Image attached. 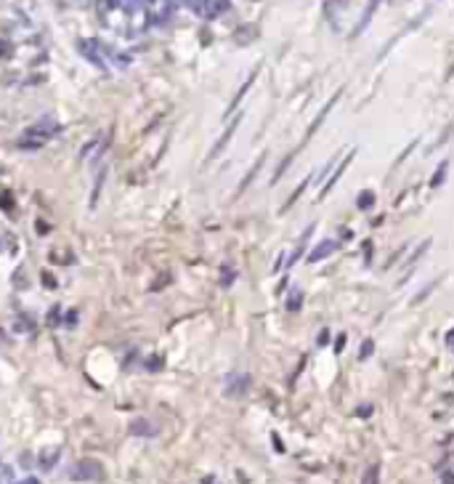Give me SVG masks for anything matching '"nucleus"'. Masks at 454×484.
Wrapping results in <instances>:
<instances>
[{
    "mask_svg": "<svg viewBox=\"0 0 454 484\" xmlns=\"http://www.w3.org/2000/svg\"><path fill=\"white\" fill-rule=\"evenodd\" d=\"M101 476H104V466L98 460H90V457H85V460L75 463V466L69 468L72 482H98Z\"/></svg>",
    "mask_w": 454,
    "mask_h": 484,
    "instance_id": "f257e3e1",
    "label": "nucleus"
},
{
    "mask_svg": "<svg viewBox=\"0 0 454 484\" xmlns=\"http://www.w3.org/2000/svg\"><path fill=\"white\" fill-rule=\"evenodd\" d=\"M250 389H253V375L250 372H231V375H226V383H223V394L231 399L245 396Z\"/></svg>",
    "mask_w": 454,
    "mask_h": 484,
    "instance_id": "f03ea898",
    "label": "nucleus"
},
{
    "mask_svg": "<svg viewBox=\"0 0 454 484\" xmlns=\"http://www.w3.org/2000/svg\"><path fill=\"white\" fill-rule=\"evenodd\" d=\"M353 157H356V147H353V149H348V154H345V157H340V162H338V168L332 171V176L324 181V184H321V192H319V197H327V192H332V189H335V184H338V181L343 179V173L348 171V168H351Z\"/></svg>",
    "mask_w": 454,
    "mask_h": 484,
    "instance_id": "7ed1b4c3",
    "label": "nucleus"
},
{
    "mask_svg": "<svg viewBox=\"0 0 454 484\" xmlns=\"http://www.w3.org/2000/svg\"><path fill=\"white\" fill-rule=\"evenodd\" d=\"M340 96H343V88H340V91H335V93H332V99H330V101L324 104V107L319 109V115L313 117V122H311V125H308V130H306V139H303V144H306V141H311V136L316 133V130H319L321 125H324V120L330 117V112L335 109V104L340 101Z\"/></svg>",
    "mask_w": 454,
    "mask_h": 484,
    "instance_id": "20e7f679",
    "label": "nucleus"
},
{
    "mask_svg": "<svg viewBox=\"0 0 454 484\" xmlns=\"http://www.w3.org/2000/svg\"><path fill=\"white\" fill-rule=\"evenodd\" d=\"M242 117H245V115H236L234 120H231V122H228V125H226V130H223V136H221V139H218V141L213 144V149H210V154H207V162H213L215 157H221V152H223V149H226V144H228V141L234 139L236 128L242 125Z\"/></svg>",
    "mask_w": 454,
    "mask_h": 484,
    "instance_id": "39448f33",
    "label": "nucleus"
},
{
    "mask_svg": "<svg viewBox=\"0 0 454 484\" xmlns=\"http://www.w3.org/2000/svg\"><path fill=\"white\" fill-rule=\"evenodd\" d=\"M338 247H340V242L332 240V237H330V240H319L316 247H313V250L306 256V264H319V261L330 258L332 253H338Z\"/></svg>",
    "mask_w": 454,
    "mask_h": 484,
    "instance_id": "423d86ee",
    "label": "nucleus"
},
{
    "mask_svg": "<svg viewBox=\"0 0 454 484\" xmlns=\"http://www.w3.org/2000/svg\"><path fill=\"white\" fill-rule=\"evenodd\" d=\"M255 77H258V69H253V72H250V75L245 77V83H242V86H239V91H236V93H234V99H231V101H228V107H226V112H223V117H226V120H228V117H231V115L236 112V109H239V104H242V99H245V96L250 93V88H253V86H255Z\"/></svg>",
    "mask_w": 454,
    "mask_h": 484,
    "instance_id": "0eeeda50",
    "label": "nucleus"
},
{
    "mask_svg": "<svg viewBox=\"0 0 454 484\" xmlns=\"http://www.w3.org/2000/svg\"><path fill=\"white\" fill-rule=\"evenodd\" d=\"M77 48H80V54L88 59L90 64H96V67L104 69V59H101V54H104V48H107V45H101L98 40H80V43H77Z\"/></svg>",
    "mask_w": 454,
    "mask_h": 484,
    "instance_id": "6e6552de",
    "label": "nucleus"
},
{
    "mask_svg": "<svg viewBox=\"0 0 454 484\" xmlns=\"http://www.w3.org/2000/svg\"><path fill=\"white\" fill-rule=\"evenodd\" d=\"M128 431L133 436H157V431L160 428H157V423L149 421V418H136V421L128 426Z\"/></svg>",
    "mask_w": 454,
    "mask_h": 484,
    "instance_id": "1a4fd4ad",
    "label": "nucleus"
},
{
    "mask_svg": "<svg viewBox=\"0 0 454 484\" xmlns=\"http://www.w3.org/2000/svg\"><path fill=\"white\" fill-rule=\"evenodd\" d=\"M45 139H48V133H45L43 128H40V133H37V130H27V133L19 139V147L22 149H40L45 144Z\"/></svg>",
    "mask_w": 454,
    "mask_h": 484,
    "instance_id": "9d476101",
    "label": "nucleus"
},
{
    "mask_svg": "<svg viewBox=\"0 0 454 484\" xmlns=\"http://www.w3.org/2000/svg\"><path fill=\"white\" fill-rule=\"evenodd\" d=\"M311 181H313V176H306V179H303V181H300V184H298V186H295V189H292V194H289V200H287V202H284V205H282V208H279V211H282V213H287V211H289V208H292V205H295V202H298V200L303 197V192H306V189H308V186H311Z\"/></svg>",
    "mask_w": 454,
    "mask_h": 484,
    "instance_id": "9b49d317",
    "label": "nucleus"
},
{
    "mask_svg": "<svg viewBox=\"0 0 454 484\" xmlns=\"http://www.w3.org/2000/svg\"><path fill=\"white\" fill-rule=\"evenodd\" d=\"M263 162H266V154H260V157H258V160H255V162H253V168H250V171H247V176H245V179H242V184H239V186H236V197H239V194H242V192H245V189H247L250 184H253V181H255V176H258V173H260V168H263Z\"/></svg>",
    "mask_w": 454,
    "mask_h": 484,
    "instance_id": "f8f14e48",
    "label": "nucleus"
},
{
    "mask_svg": "<svg viewBox=\"0 0 454 484\" xmlns=\"http://www.w3.org/2000/svg\"><path fill=\"white\" fill-rule=\"evenodd\" d=\"M377 5H380V0H369L367 3V8H364V14H361V19H359V24H356V30H353V37H359L361 32L367 30V24L372 22V16H374V11H377Z\"/></svg>",
    "mask_w": 454,
    "mask_h": 484,
    "instance_id": "ddd939ff",
    "label": "nucleus"
},
{
    "mask_svg": "<svg viewBox=\"0 0 454 484\" xmlns=\"http://www.w3.org/2000/svg\"><path fill=\"white\" fill-rule=\"evenodd\" d=\"M226 11H228V0H205V14L202 16L215 19V16L226 14Z\"/></svg>",
    "mask_w": 454,
    "mask_h": 484,
    "instance_id": "4468645a",
    "label": "nucleus"
},
{
    "mask_svg": "<svg viewBox=\"0 0 454 484\" xmlns=\"http://www.w3.org/2000/svg\"><path fill=\"white\" fill-rule=\"evenodd\" d=\"M58 455H61V450H58V447H54V450H45V453H40V455H37V466H40L43 471H51V468L56 466Z\"/></svg>",
    "mask_w": 454,
    "mask_h": 484,
    "instance_id": "2eb2a0df",
    "label": "nucleus"
},
{
    "mask_svg": "<svg viewBox=\"0 0 454 484\" xmlns=\"http://www.w3.org/2000/svg\"><path fill=\"white\" fill-rule=\"evenodd\" d=\"M295 157H298V149H292V152H289V154L284 157V160H282L279 165H276V171H274V176H271V184H279L282 176H284V173L289 171V165L295 162Z\"/></svg>",
    "mask_w": 454,
    "mask_h": 484,
    "instance_id": "dca6fc26",
    "label": "nucleus"
},
{
    "mask_svg": "<svg viewBox=\"0 0 454 484\" xmlns=\"http://www.w3.org/2000/svg\"><path fill=\"white\" fill-rule=\"evenodd\" d=\"M255 37H258V27H253V24H245V27H239V30L234 32V40L242 43V45L253 43Z\"/></svg>",
    "mask_w": 454,
    "mask_h": 484,
    "instance_id": "f3484780",
    "label": "nucleus"
},
{
    "mask_svg": "<svg viewBox=\"0 0 454 484\" xmlns=\"http://www.w3.org/2000/svg\"><path fill=\"white\" fill-rule=\"evenodd\" d=\"M446 171H449V160H441V165L436 168V173L430 176V186L436 189V186H441L446 181Z\"/></svg>",
    "mask_w": 454,
    "mask_h": 484,
    "instance_id": "a211bd4d",
    "label": "nucleus"
},
{
    "mask_svg": "<svg viewBox=\"0 0 454 484\" xmlns=\"http://www.w3.org/2000/svg\"><path fill=\"white\" fill-rule=\"evenodd\" d=\"M430 245H433V240H423V242H420V245L412 250V256L406 258V264H409V266H414V264H417V261H420V258H423L425 253H427V247H430Z\"/></svg>",
    "mask_w": 454,
    "mask_h": 484,
    "instance_id": "6ab92c4d",
    "label": "nucleus"
},
{
    "mask_svg": "<svg viewBox=\"0 0 454 484\" xmlns=\"http://www.w3.org/2000/svg\"><path fill=\"white\" fill-rule=\"evenodd\" d=\"M361 484H380V466H377V463L367 466L364 476H361Z\"/></svg>",
    "mask_w": 454,
    "mask_h": 484,
    "instance_id": "aec40b11",
    "label": "nucleus"
},
{
    "mask_svg": "<svg viewBox=\"0 0 454 484\" xmlns=\"http://www.w3.org/2000/svg\"><path fill=\"white\" fill-rule=\"evenodd\" d=\"M436 287H438V279H433V282H427V285L423 287V290H420V293H417V296H414V298H412V306H420V303H423V301H425L427 296H430V293H433V290H436Z\"/></svg>",
    "mask_w": 454,
    "mask_h": 484,
    "instance_id": "412c9836",
    "label": "nucleus"
},
{
    "mask_svg": "<svg viewBox=\"0 0 454 484\" xmlns=\"http://www.w3.org/2000/svg\"><path fill=\"white\" fill-rule=\"evenodd\" d=\"M372 205H374V192H361L356 200V208L359 211H369Z\"/></svg>",
    "mask_w": 454,
    "mask_h": 484,
    "instance_id": "4be33fe9",
    "label": "nucleus"
},
{
    "mask_svg": "<svg viewBox=\"0 0 454 484\" xmlns=\"http://www.w3.org/2000/svg\"><path fill=\"white\" fill-rule=\"evenodd\" d=\"M300 303H303V293L300 290H292V293H289V298H287V311H298Z\"/></svg>",
    "mask_w": 454,
    "mask_h": 484,
    "instance_id": "5701e85b",
    "label": "nucleus"
},
{
    "mask_svg": "<svg viewBox=\"0 0 454 484\" xmlns=\"http://www.w3.org/2000/svg\"><path fill=\"white\" fill-rule=\"evenodd\" d=\"M338 162H340V157H332V160L327 162L324 168H321V173H319V176H316V179H313V181H324L327 176H332V171H335V168H338Z\"/></svg>",
    "mask_w": 454,
    "mask_h": 484,
    "instance_id": "b1692460",
    "label": "nucleus"
},
{
    "mask_svg": "<svg viewBox=\"0 0 454 484\" xmlns=\"http://www.w3.org/2000/svg\"><path fill=\"white\" fill-rule=\"evenodd\" d=\"M372 351H374V341L372 338H367V341H361V349H359V359L364 362L367 357H372Z\"/></svg>",
    "mask_w": 454,
    "mask_h": 484,
    "instance_id": "393cba45",
    "label": "nucleus"
},
{
    "mask_svg": "<svg viewBox=\"0 0 454 484\" xmlns=\"http://www.w3.org/2000/svg\"><path fill=\"white\" fill-rule=\"evenodd\" d=\"M58 317H61V306H54V309L48 311V325L51 328H58Z\"/></svg>",
    "mask_w": 454,
    "mask_h": 484,
    "instance_id": "a878e982",
    "label": "nucleus"
},
{
    "mask_svg": "<svg viewBox=\"0 0 454 484\" xmlns=\"http://www.w3.org/2000/svg\"><path fill=\"white\" fill-rule=\"evenodd\" d=\"M327 343H330V328H321L319 335H316V346H319V349H324Z\"/></svg>",
    "mask_w": 454,
    "mask_h": 484,
    "instance_id": "bb28decb",
    "label": "nucleus"
},
{
    "mask_svg": "<svg viewBox=\"0 0 454 484\" xmlns=\"http://www.w3.org/2000/svg\"><path fill=\"white\" fill-rule=\"evenodd\" d=\"M414 147H417V139H414V141L409 144V147H406V149H404V152H401V154H398V160H396V165H401V162H404V160H406V157H409V154L414 152Z\"/></svg>",
    "mask_w": 454,
    "mask_h": 484,
    "instance_id": "cd10ccee",
    "label": "nucleus"
},
{
    "mask_svg": "<svg viewBox=\"0 0 454 484\" xmlns=\"http://www.w3.org/2000/svg\"><path fill=\"white\" fill-rule=\"evenodd\" d=\"M372 413H374L372 404H359V407H356V415H359V418H369Z\"/></svg>",
    "mask_w": 454,
    "mask_h": 484,
    "instance_id": "c85d7f7f",
    "label": "nucleus"
},
{
    "mask_svg": "<svg viewBox=\"0 0 454 484\" xmlns=\"http://www.w3.org/2000/svg\"><path fill=\"white\" fill-rule=\"evenodd\" d=\"M146 367L151 370V372H157V370H162V359L160 357H151L149 362H146Z\"/></svg>",
    "mask_w": 454,
    "mask_h": 484,
    "instance_id": "c756f323",
    "label": "nucleus"
},
{
    "mask_svg": "<svg viewBox=\"0 0 454 484\" xmlns=\"http://www.w3.org/2000/svg\"><path fill=\"white\" fill-rule=\"evenodd\" d=\"M271 444H274L276 453H284V444H282V439H279V434H276V431L271 434Z\"/></svg>",
    "mask_w": 454,
    "mask_h": 484,
    "instance_id": "7c9ffc66",
    "label": "nucleus"
},
{
    "mask_svg": "<svg viewBox=\"0 0 454 484\" xmlns=\"http://www.w3.org/2000/svg\"><path fill=\"white\" fill-rule=\"evenodd\" d=\"M64 322H67V328H75V325H77V311H67Z\"/></svg>",
    "mask_w": 454,
    "mask_h": 484,
    "instance_id": "2f4dec72",
    "label": "nucleus"
},
{
    "mask_svg": "<svg viewBox=\"0 0 454 484\" xmlns=\"http://www.w3.org/2000/svg\"><path fill=\"white\" fill-rule=\"evenodd\" d=\"M231 279H234V272H226V274H223V277H221V285H231Z\"/></svg>",
    "mask_w": 454,
    "mask_h": 484,
    "instance_id": "473e14b6",
    "label": "nucleus"
},
{
    "mask_svg": "<svg viewBox=\"0 0 454 484\" xmlns=\"http://www.w3.org/2000/svg\"><path fill=\"white\" fill-rule=\"evenodd\" d=\"M43 279H45V287H56V279H54V277H51V274H48V272H45V274H43Z\"/></svg>",
    "mask_w": 454,
    "mask_h": 484,
    "instance_id": "72a5a7b5",
    "label": "nucleus"
},
{
    "mask_svg": "<svg viewBox=\"0 0 454 484\" xmlns=\"http://www.w3.org/2000/svg\"><path fill=\"white\" fill-rule=\"evenodd\" d=\"M343 346H345V335H338V343H335V351L340 354V351H343Z\"/></svg>",
    "mask_w": 454,
    "mask_h": 484,
    "instance_id": "f704fd0d",
    "label": "nucleus"
},
{
    "mask_svg": "<svg viewBox=\"0 0 454 484\" xmlns=\"http://www.w3.org/2000/svg\"><path fill=\"white\" fill-rule=\"evenodd\" d=\"M446 346H449V349L454 346V328H452L449 333H446Z\"/></svg>",
    "mask_w": 454,
    "mask_h": 484,
    "instance_id": "c9c22d12",
    "label": "nucleus"
},
{
    "mask_svg": "<svg viewBox=\"0 0 454 484\" xmlns=\"http://www.w3.org/2000/svg\"><path fill=\"white\" fill-rule=\"evenodd\" d=\"M19 484H40V479H37V476H27V479H22Z\"/></svg>",
    "mask_w": 454,
    "mask_h": 484,
    "instance_id": "e433bc0d",
    "label": "nucleus"
},
{
    "mask_svg": "<svg viewBox=\"0 0 454 484\" xmlns=\"http://www.w3.org/2000/svg\"><path fill=\"white\" fill-rule=\"evenodd\" d=\"M0 343H3V335H0Z\"/></svg>",
    "mask_w": 454,
    "mask_h": 484,
    "instance_id": "4c0bfd02",
    "label": "nucleus"
},
{
    "mask_svg": "<svg viewBox=\"0 0 454 484\" xmlns=\"http://www.w3.org/2000/svg\"><path fill=\"white\" fill-rule=\"evenodd\" d=\"M452 351H454V346H452Z\"/></svg>",
    "mask_w": 454,
    "mask_h": 484,
    "instance_id": "58836bf2",
    "label": "nucleus"
}]
</instances>
